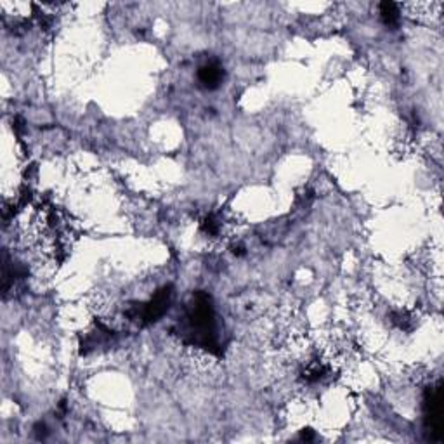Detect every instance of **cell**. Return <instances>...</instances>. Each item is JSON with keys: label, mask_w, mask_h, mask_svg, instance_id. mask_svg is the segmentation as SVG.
<instances>
[{"label": "cell", "mask_w": 444, "mask_h": 444, "mask_svg": "<svg viewBox=\"0 0 444 444\" xmlns=\"http://www.w3.org/2000/svg\"><path fill=\"white\" fill-rule=\"evenodd\" d=\"M189 326L193 332H196L203 338L205 344L210 345L213 337V326H216V320H213V308L210 304V297L205 293H196L193 298V304L188 313Z\"/></svg>", "instance_id": "6da1fadb"}, {"label": "cell", "mask_w": 444, "mask_h": 444, "mask_svg": "<svg viewBox=\"0 0 444 444\" xmlns=\"http://www.w3.org/2000/svg\"><path fill=\"white\" fill-rule=\"evenodd\" d=\"M425 420L434 439L441 438L443 429V390L441 385L430 387L425 394Z\"/></svg>", "instance_id": "7a4b0ae2"}, {"label": "cell", "mask_w": 444, "mask_h": 444, "mask_svg": "<svg viewBox=\"0 0 444 444\" xmlns=\"http://www.w3.org/2000/svg\"><path fill=\"white\" fill-rule=\"evenodd\" d=\"M171 302H172V286H165V288H161L160 292L155 293V297H153L151 302L146 306L143 320L146 323L156 321L158 318H161L165 313H167Z\"/></svg>", "instance_id": "3957f363"}, {"label": "cell", "mask_w": 444, "mask_h": 444, "mask_svg": "<svg viewBox=\"0 0 444 444\" xmlns=\"http://www.w3.org/2000/svg\"><path fill=\"white\" fill-rule=\"evenodd\" d=\"M222 79L224 70L217 63H207L198 70V80L205 89H217L222 84Z\"/></svg>", "instance_id": "277c9868"}, {"label": "cell", "mask_w": 444, "mask_h": 444, "mask_svg": "<svg viewBox=\"0 0 444 444\" xmlns=\"http://www.w3.org/2000/svg\"><path fill=\"white\" fill-rule=\"evenodd\" d=\"M380 14H382L383 23H385L387 26L398 25L399 11H398V6H395L394 2H383V4H380Z\"/></svg>", "instance_id": "5b68a950"}]
</instances>
